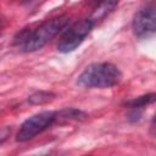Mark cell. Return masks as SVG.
Masks as SVG:
<instances>
[{
    "mask_svg": "<svg viewBox=\"0 0 156 156\" xmlns=\"http://www.w3.org/2000/svg\"><path fill=\"white\" fill-rule=\"evenodd\" d=\"M67 15H60L44 21L34 29H23L15 37V44L26 52L41 49L49 40L58 34L68 23Z\"/></svg>",
    "mask_w": 156,
    "mask_h": 156,
    "instance_id": "cell-1",
    "label": "cell"
},
{
    "mask_svg": "<svg viewBox=\"0 0 156 156\" xmlns=\"http://www.w3.org/2000/svg\"><path fill=\"white\" fill-rule=\"evenodd\" d=\"M122 73L110 62L91 63L78 76L77 84L84 88H111L119 83Z\"/></svg>",
    "mask_w": 156,
    "mask_h": 156,
    "instance_id": "cell-2",
    "label": "cell"
},
{
    "mask_svg": "<svg viewBox=\"0 0 156 156\" xmlns=\"http://www.w3.org/2000/svg\"><path fill=\"white\" fill-rule=\"evenodd\" d=\"M56 119H57V112L54 111H41L39 113L30 116L20 127L16 135V140L20 143H24L33 139L34 136L48 129L50 126H52V123Z\"/></svg>",
    "mask_w": 156,
    "mask_h": 156,
    "instance_id": "cell-3",
    "label": "cell"
},
{
    "mask_svg": "<svg viewBox=\"0 0 156 156\" xmlns=\"http://www.w3.org/2000/svg\"><path fill=\"white\" fill-rule=\"evenodd\" d=\"M94 24L95 23L90 18H84L73 23L61 37L57 44V50L63 54L72 52L73 50H76L87 38V35L91 32Z\"/></svg>",
    "mask_w": 156,
    "mask_h": 156,
    "instance_id": "cell-4",
    "label": "cell"
},
{
    "mask_svg": "<svg viewBox=\"0 0 156 156\" xmlns=\"http://www.w3.org/2000/svg\"><path fill=\"white\" fill-rule=\"evenodd\" d=\"M132 28L134 35L138 38H147L155 33L156 7L154 1H150L135 12L132 22Z\"/></svg>",
    "mask_w": 156,
    "mask_h": 156,
    "instance_id": "cell-5",
    "label": "cell"
},
{
    "mask_svg": "<svg viewBox=\"0 0 156 156\" xmlns=\"http://www.w3.org/2000/svg\"><path fill=\"white\" fill-rule=\"evenodd\" d=\"M119 0H100L99 2H96V6L91 13V16L89 17L94 23L105 18L118 4Z\"/></svg>",
    "mask_w": 156,
    "mask_h": 156,
    "instance_id": "cell-6",
    "label": "cell"
},
{
    "mask_svg": "<svg viewBox=\"0 0 156 156\" xmlns=\"http://www.w3.org/2000/svg\"><path fill=\"white\" fill-rule=\"evenodd\" d=\"M155 94L151 93V94H146V95H143V96H138V98H134L132 100H128L126 101V107L130 108V110H141L143 107L152 104L155 101Z\"/></svg>",
    "mask_w": 156,
    "mask_h": 156,
    "instance_id": "cell-7",
    "label": "cell"
},
{
    "mask_svg": "<svg viewBox=\"0 0 156 156\" xmlns=\"http://www.w3.org/2000/svg\"><path fill=\"white\" fill-rule=\"evenodd\" d=\"M55 98V95L50 91H43V90H39V91H35L33 93L29 98H28V102L32 104V105H43L50 100H52Z\"/></svg>",
    "mask_w": 156,
    "mask_h": 156,
    "instance_id": "cell-8",
    "label": "cell"
},
{
    "mask_svg": "<svg viewBox=\"0 0 156 156\" xmlns=\"http://www.w3.org/2000/svg\"><path fill=\"white\" fill-rule=\"evenodd\" d=\"M9 133H10V129L7 128V127H5V128H2L1 130H0V141H4L6 138H7V135H9Z\"/></svg>",
    "mask_w": 156,
    "mask_h": 156,
    "instance_id": "cell-9",
    "label": "cell"
},
{
    "mask_svg": "<svg viewBox=\"0 0 156 156\" xmlns=\"http://www.w3.org/2000/svg\"><path fill=\"white\" fill-rule=\"evenodd\" d=\"M89 2H94V4H96V2H99L100 0H88Z\"/></svg>",
    "mask_w": 156,
    "mask_h": 156,
    "instance_id": "cell-10",
    "label": "cell"
}]
</instances>
